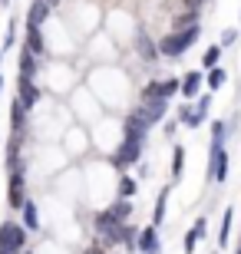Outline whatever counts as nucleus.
<instances>
[{
  "mask_svg": "<svg viewBox=\"0 0 241 254\" xmlns=\"http://www.w3.org/2000/svg\"><path fill=\"white\" fill-rule=\"evenodd\" d=\"M20 254H30V251H20Z\"/></svg>",
  "mask_w": 241,
  "mask_h": 254,
  "instance_id": "72a5a7b5",
  "label": "nucleus"
},
{
  "mask_svg": "<svg viewBox=\"0 0 241 254\" xmlns=\"http://www.w3.org/2000/svg\"><path fill=\"white\" fill-rule=\"evenodd\" d=\"M225 79H228V76H225V69L212 66V73H208V79H205V83H208V89H222V83H225Z\"/></svg>",
  "mask_w": 241,
  "mask_h": 254,
  "instance_id": "393cba45",
  "label": "nucleus"
},
{
  "mask_svg": "<svg viewBox=\"0 0 241 254\" xmlns=\"http://www.w3.org/2000/svg\"><path fill=\"white\" fill-rule=\"evenodd\" d=\"M205 228H208V221H205V218H198V221H195V228L185 235V254L195 251V245H198V241H202V235H205Z\"/></svg>",
  "mask_w": 241,
  "mask_h": 254,
  "instance_id": "f3484780",
  "label": "nucleus"
},
{
  "mask_svg": "<svg viewBox=\"0 0 241 254\" xmlns=\"http://www.w3.org/2000/svg\"><path fill=\"white\" fill-rule=\"evenodd\" d=\"M50 3H56V0H50Z\"/></svg>",
  "mask_w": 241,
  "mask_h": 254,
  "instance_id": "c9c22d12",
  "label": "nucleus"
},
{
  "mask_svg": "<svg viewBox=\"0 0 241 254\" xmlns=\"http://www.w3.org/2000/svg\"><path fill=\"white\" fill-rule=\"evenodd\" d=\"M136 113H139L149 126H156V123H162V119H165V113H168V99H142V106L136 109Z\"/></svg>",
  "mask_w": 241,
  "mask_h": 254,
  "instance_id": "20e7f679",
  "label": "nucleus"
},
{
  "mask_svg": "<svg viewBox=\"0 0 241 254\" xmlns=\"http://www.w3.org/2000/svg\"><path fill=\"white\" fill-rule=\"evenodd\" d=\"M27 245V228L17 221H3L0 225V254H20Z\"/></svg>",
  "mask_w": 241,
  "mask_h": 254,
  "instance_id": "f03ea898",
  "label": "nucleus"
},
{
  "mask_svg": "<svg viewBox=\"0 0 241 254\" xmlns=\"http://www.w3.org/2000/svg\"><path fill=\"white\" fill-rule=\"evenodd\" d=\"M165 201H168V189L159 191V201H156V218H152V225H162L165 221Z\"/></svg>",
  "mask_w": 241,
  "mask_h": 254,
  "instance_id": "b1692460",
  "label": "nucleus"
},
{
  "mask_svg": "<svg viewBox=\"0 0 241 254\" xmlns=\"http://www.w3.org/2000/svg\"><path fill=\"white\" fill-rule=\"evenodd\" d=\"M178 86H182V79H162V83H149L146 89H142V99H172V96L178 93Z\"/></svg>",
  "mask_w": 241,
  "mask_h": 254,
  "instance_id": "423d86ee",
  "label": "nucleus"
},
{
  "mask_svg": "<svg viewBox=\"0 0 241 254\" xmlns=\"http://www.w3.org/2000/svg\"><path fill=\"white\" fill-rule=\"evenodd\" d=\"M83 254H106V251H102V248L99 245H93V248H86V251Z\"/></svg>",
  "mask_w": 241,
  "mask_h": 254,
  "instance_id": "2f4dec72",
  "label": "nucleus"
},
{
  "mask_svg": "<svg viewBox=\"0 0 241 254\" xmlns=\"http://www.w3.org/2000/svg\"><path fill=\"white\" fill-rule=\"evenodd\" d=\"M139 251H142V254H159V235H156V225L142 228V235H139Z\"/></svg>",
  "mask_w": 241,
  "mask_h": 254,
  "instance_id": "ddd939ff",
  "label": "nucleus"
},
{
  "mask_svg": "<svg viewBox=\"0 0 241 254\" xmlns=\"http://www.w3.org/2000/svg\"><path fill=\"white\" fill-rule=\"evenodd\" d=\"M235 254H241V241H238V251H235Z\"/></svg>",
  "mask_w": 241,
  "mask_h": 254,
  "instance_id": "473e14b6",
  "label": "nucleus"
},
{
  "mask_svg": "<svg viewBox=\"0 0 241 254\" xmlns=\"http://www.w3.org/2000/svg\"><path fill=\"white\" fill-rule=\"evenodd\" d=\"M132 195H136V179L126 175V179L119 182V198H132Z\"/></svg>",
  "mask_w": 241,
  "mask_h": 254,
  "instance_id": "cd10ccee",
  "label": "nucleus"
},
{
  "mask_svg": "<svg viewBox=\"0 0 241 254\" xmlns=\"http://www.w3.org/2000/svg\"><path fill=\"white\" fill-rule=\"evenodd\" d=\"M225 132H228V126H225L222 119H215V123H212V149H222Z\"/></svg>",
  "mask_w": 241,
  "mask_h": 254,
  "instance_id": "5701e85b",
  "label": "nucleus"
},
{
  "mask_svg": "<svg viewBox=\"0 0 241 254\" xmlns=\"http://www.w3.org/2000/svg\"><path fill=\"white\" fill-rule=\"evenodd\" d=\"M50 10H53L50 0H33V7L27 10V23H30V27H40V23L50 17Z\"/></svg>",
  "mask_w": 241,
  "mask_h": 254,
  "instance_id": "f8f14e48",
  "label": "nucleus"
},
{
  "mask_svg": "<svg viewBox=\"0 0 241 254\" xmlns=\"http://www.w3.org/2000/svg\"><path fill=\"white\" fill-rule=\"evenodd\" d=\"M27 50L30 53H43V33H40V27H30L27 23Z\"/></svg>",
  "mask_w": 241,
  "mask_h": 254,
  "instance_id": "aec40b11",
  "label": "nucleus"
},
{
  "mask_svg": "<svg viewBox=\"0 0 241 254\" xmlns=\"http://www.w3.org/2000/svg\"><path fill=\"white\" fill-rule=\"evenodd\" d=\"M232 208H225V215H222V231H218V245H225L228 241V228H232Z\"/></svg>",
  "mask_w": 241,
  "mask_h": 254,
  "instance_id": "a878e982",
  "label": "nucleus"
},
{
  "mask_svg": "<svg viewBox=\"0 0 241 254\" xmlns=\"http://www.w3.org/2000/svg\"><path fill=\"white\" fill-rule=\"evenodd\" d=\"M182 162H185V152L175 149V152H172V175H175V179L182 175Z\"/></svg>",
  "mask_w": 241,
  "mask_h": 254,
  "instance_id": "c85d7f7f",
  "label": "nucleus"
},
{
  "mask_svg": "<svg viewBox=\"0 0 241 254\" xmlns=\"http://www.w3.org/2000/svg\"><path fill=\"white\" fill-rule=\"evenodd\" d=\"M136 50H139V57L146 60V63H156V60H159V47L149 40L146 30H142V33H136Z\"/></svg>",
  "mask_w": 241,
  "mask_h": 254,
  "instance_id": "9b49d317",
  "label": "nucleus"
},
{
  "mask_svg": "<svg viewBox=\"0 0 241 254\" xmlns=\"http://www.w3.org/2000/svg\"><path fill=\"white\" fill-rule=\"evenodd\" d=\"M7 201L10 208H23L27 201V182H23V172H10V185H7Z\"/></svg>",
  "mask_w": 241,
  "mask_h": 254,
  "instance_id": "39448f33",
  "label": "nucleus"
},
{
  "mask_svg": "<svg viewBox=\"0 0 241 254\" xmlns=\"http://www.w3.org/2000/svg\"><path fill=\"white\" fill-rule=\"evenodd\" d=\"M218 57H222V47H218V43H215V47H208V50H205L202 63L208 66V69H212V66H218Z\"/></svg>",
  "mask_w": 241,
  "mask_h": 254,
  "instance_id": "bb28decb",
  "label": "nucleus"
},
{
  "mask_svg": "<svg viewBox=\"0 0 241 254\" xmlns=\"http://www.w3.org/2000/svg\"><path fill=\"white\" fill-rule=\"evenodd\" d=\"M198 33H202V27H188V30H172V33H165V37L159 40V57H168V60L182 57L195 40H198Z\"/></svg>",
  "mask_w": 241,
  "mask_h": 254,
  "instance_id": "f257e3e1",
  "label": "nucleus"
},
{
  "mask_svg": "<svg viewBox=\"0 0 241 254\" xmlns=\"http://www.w3.org/2000/svg\"><path fill=\"white\" fill-rule=\"evenodd\" d=\"M188 27H198V10H185L172 20V30H188Z\"/></svg>",
  "mask_w": 241,
  "mask_h": 254,
  "instance_id": "412c9836",
  "label": "nucleus"
},
{
  "mask_svg": "<svg viewBox=\"0 0 241 254\" xmlns=\"http://www.w3.org/2000/svg\"><path fill=\"white\" fill-rule=\"evenodd\" d=\"M20 76H27V79L37 76V53H30L27 47L20 50Z\"/></svg>",
  "mask_w": 241,
  "mask_h": 254,
  "instance_id": "2eb2a0df",
  "label": "nucleus"
},
{
  "mask_svg": "<svg viewBox=\"0 0 241 254\" xmlns=\"http://www.w3.org/2000/svg\"><path fill=\"white\" fill-rule=\"evenodd\" d=\"M208 179H215V182L228 179V152L225 149H212V169H208Z\"/></svg>",
  "mask_w": 241,
  "mask_h": 254,
  "instance_id": "1a4fd4ad",
  "label": "nucleus"
},
{
  "mask_svg": "<svg viewBox=\"0 0 241 254\" xmlns=\"http://www.w3.org/2000/svg\"><path fill=\"white\" fill-rule=\"evenodd\" d=\"M205 86V79H202V73H188L185 79H182V86H178V93L185 96V99H195L198 96V89Z\"/></svg>",
  "mask_w": 241,
  "mask_h": 254,
  "instance_id": "4468645a",
  "label": "nucleus"
},
{
  "mask_svg": "<svg viewBox=\"0 0 241 254\" xmlns=\"http://www.w3.org/2000/svg\"><path fill=\"white\" fill-rule=\"evenodd\" d=\"M142 155V142L136 139H122V145L116 149V155H112V165L116 169H129V165H136Z\"/></svg>",
  "mask_w": 241,
  "mask_h": 254,
  "instance_id": "7ed1b4c3",
  "label": "nucleus"
},
{
  "mask_svg": "<svg viewBox=\"0 0 241 254\" xmlns=\"http://www.w3.org/2000/svg\"><path fill=\"white\" fill-rule=\"evenodd\" d=\"M23 119H27V109H23V103H20V99H13V106H10V126H13V135H20Z\"/></svg>",
  "mask_w": 241,
  "mask_h": 254,
  "instance_id": "a211bd4d",
  "label": "nucleus"
},
{
  "mask_svg": "<svg viewBox=\"0 0 241 254\" xmlns=\"http://www.w3.org/2000/svg\"><path fill=\"white\" fill-rule=\"evenodd\" d=\"M17 99L23 103V109H33L40 99V89L33 79H27V76H20V83H17Z\"/></svg>",
  "mask_w": 241,
  "mask_h": 254,
  "instance_id": "6e6552de",
  "label": "nucleus"
},
{
  "mask_svg": "<svg viewBox=\"0 0 241 254\" xmlns=\"http://www.w3.org/2000/svg\"><path fill=\"white\" fill-rule=\"evenodd\" d=\"M0 3H7V0H0Z\"/></svg>",
  "mask_w": 241,
  "mask_h": 254,
  "instance_id": "f704fd0d",
  "label": "nucleus"
},
{
  "mask_svg": "<svg viewBox=\"0 0 241 254\" xmlns=\"http://www.w3.org/2000/svg\"><path fill=\"white\" fill-rule=\"evenodd\" d=\"M146 132H149V123L142 119L139 113H129V116H126V139L146 142Z\"/></svg>",
  "mask_w": 241,
  "mask_h": 254,
  "instance_id": "9d476101",
  "label": "nucleus"
},
{
  "mask_svg": "<svg viewBox=\"0 0 241 254\" xmlns=\"http://www.w3.org/2000/svg\"><path fill=\"white\" fill-rule=\"evenodd\" d=\"M20 211H23V225H27V231H37V228H40V215H37V205H33V201H30V198H27Z\"/></svg>",
  "mask_w": 241,
  "mask_h": 254,
  "instance_id": "6ab92c4d",
  "label": "nucleus"
},
{
  "mask_svg": "<svg viewBox=\"0 0 241 254\" xmlns=\"http://www.w3.org/2000/svg\"><path fill=\"white\" fill-rule=\"evenodd\" d=\"M205 113H208V96H198V106H185V109H178V119H182V123L185 126H202L205 123Z\"/></svg>",
  "mask_w": 241,
  "mask_h": 254,
  "instance_id": "0eeeda50",
  "label": "nucleus"
},
{
  "mask_svg": "<svg viewBox=\"0 0 241 254\" xmlns=\"http://www.w3.org/2000/svg\"><path fill=\"white\" fill-rule=\"evenodd\" d=\"M228 43H235V30H228V33H225V37H222V43H218V47H228Z\"/></svg>",
  "mask_w": 241,
  "mask_h": 254,
  "instance_id": "7c9ffc66",
  "label": "nucleus"
},
{
  "mask_svg": "<svg viewBox=\"0 0 241 254\" xmlns=\"http://www.w3.org/2000/svg\"><path fill=\"white\" fill-rule=\"evenodd\" d=\"M202 3H208V0H182V7H185V10H198Z\"/></svg>",
  "mask_w": 241,
  "mask_h": 254,
  "instance_id": "c756f323",
  "label": "nucleus"
},
{
  "mask_svg": "<svg viewBox=\"0 0 241 254\" xmlns=\"http://www.w3.org/2000/svg\"><path fill=\"white\" fill-rule=\"evenodd\" d=\"M7 169L10 172H23V162H20V135L10 139V149H7Z\"/></svg>",
  "mask_w": 241,
  "mask_h": 254,
  "instance_id": "dca6fc26",
  "label": "nucleus"
},
{
  "mask_svg": "<svg viewBox=\"0 0 241 254\" xmlns=\"http://www.w3.org/2000/svg\"><path fill=\"white\" fill-rule=\"evenodd\" d=\"M106 211H109L116 221H126V218L132 215V205H129V198H119V201H116V205H109Z\"/></svg>",
  "mask_w": 241,
  "mask_h": 254,
  "instance_id": "4be33fe9",
  "label": "nucleus"
}]
</instances>
